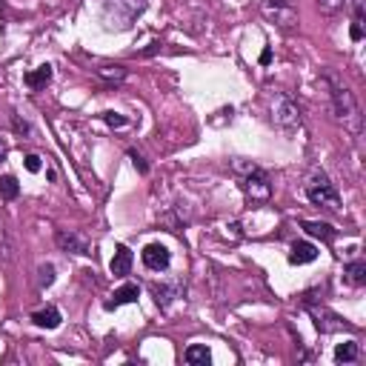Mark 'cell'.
<instances>
[{
  "label": "cell",
  "instance_id": "4316f807",
  "mask_svg": "<svg viewBox=\"0 0 366 366\" xmlns=\"http://www.w3.org/2000/svg\"><path fill=\"white\" fill-rule=\"evenodd\" d=\"M26 169L29 172H40V155H26Z\"/></svg>",
  "mask_w": 366,
  "mask_h": 366
},
{
  "label": "cell",
  "instance_id": "8fae6325",
  "mask_svg": "<svg viewBox=\"0 0 366 366\" xmlns=\"http://www.w3.org/2000/svg\"><path fill=\"white\" fill-rule=\"evenodd\" d=\"M140 298V289H138V283H124L120 289H115L112 292V298L103 303L106 309H117V306H126V303H135Z\"/></svg>",
  "mask_w": 366,
  "mask_h": 366
},
{
  "label": "cell",
  "instance_id": "ac0fdd59",
  "mask_svg": "<svg viewBox=\"0 0 366 366\" xmlns=\"http://www.w3.org/2000/svg\"><path fill=\"white\" fill-rule=\"evenodd\" d=\"M186 363H192V366H206L209 360H212V352L206 349V347H201V344H194V347H189L186 349Z\"/></svg>",
  "mask_w": 366,
  "mask_h": 366
},
{
  "label": "cell",
  "instance_id": "8992f818",
  "mask_svg": "<svg viewBox=\"0 0 366 366\" xmlns=\"http://www.w3.org/2000/svg\"><path fill=\"white\" fill-rule=\"evenodd\" d=\"M263 15L275 20L278 26L292 29L298 26V9H295V0H263Z\"/></svg>",
  "mask_w": 366,
  "mask_h": 366
},
{
  "label": "cell",
  "instance_id": "f1b7e54d",
  "mask_svg": "<svg viewBox=\"0 0 366 366\" xmlns=\"http://www.w3.org/2000/svg\"><path fill=\"white\" fill-rule=\"evenodd\" d=\"M272 60V49H263V55H260V63L266 66V63H269Z\"/></svg>",
  "mask_w": 366,
  "mask_h": 366
},
{
  "label": "cell",
  "instance_id": "30bf717a",
  "mask_svg": "<svg viewBox=\"0 0 366 366\" xmlns=\"http://www.w3.org/2000/svg\"><path fill=\"white\" fill-rule=\"evenodd\" d=\"M132 260H135V255H132V249L129 247H120L115 249V258H112V263H109V269H112V275L115 278H126L129 272H132Z\"/></svg>",
  "mask_w": 366,
  "mask_h": 366
},
{
  "label": "cell",
  "instance_id": "ffe728a7",
  "mask_svg": "<svg viewBox=\"0 0 366 366\" xmlns=\"http://www.w3.org/2000/svg\"><path fill=\"white\" fill-rule=\"evenodd\" d=\"M347 281H349L352 286H363V283H366V263H363V260H352V263L347 266Z\"/></svg>",
  "mask_w": 366,
  "mask_h": 366
},
{
  "label": "cell",
  "instance_id": "83f0119b",
  "mask_svg": "<svg viewBox=\"0 0 366 366\" xmlns=\"http://www.w3.org/2000/svg\"><path fill=\"white\" fill-rule=\"evenodd\" d=\"M12 124H15V129H17L20 135H29V124H26V120H20V117L15 115V117H12Z\"/></svg>",
  "mask_w": 366,
  "mask_h": 366
},
{
  "label": "cell",
  "instance_id": "6da1fadb",
  "mask_svg": "<svg viewBox=\"0 0 366 366\" xmlns=\"http://www.w3.org/2000/svg\"><path fill=\"white\" fill-rule=\"evenodd\" d=\"M324 83L329 86V94H332V109H335V117L344 124V129H349L352 135H360L363 129V115H360V106L355 101L352 89L335 78V75H324Z\"/></svg>",
  "mask_w": 366,
  "mask_h": 366
},
{
  "label": "cell",
  "instance_id": "4dcf8cb0",
  "mask_svg": "<svg viewBox=\"0 0 366 366\" xmlns=\"http://www.w3.org/2000/svg\"><path fill=\"white\" fill-rule=\"evenodd\" d=\"M0 9H3V0H0Z\"/></svg>",
  "mask_w": 366,
  "mask_h": 366
},
{
  "label": "cell",
  "instance_id": "3957f363",
  "mask_svg": "<svg viewBox=\"0 0 366 366\" xmlns=\"http://www.w3.org/2000/svg\"><path fill=\"white\" fill-rule=\"evenodd\" d=\"M143 9H146V0H106L103 20L109 29H129Z\"/></svg>",
  "mask_w": 366,
  "mask_h": 366
},
{
  "label": "cell",
  "instance_id": "d4e9b609",
  "mask_svg": "<svg viewBox=\"0 0 366 366\" xmlns=\"http://www.w3.org/2000/svg\"><path fill=\"white\" fill-rule=\"evenodd\" d=\"M103 120H106L109 126H115V129H120V126H126V124H129V120H126L124 115H117V112H106Z\"/></svg>",
  "mask_w": 366,
  "mask_h": 366
},
{
  "label": "cell",
  "instance_id": "7a4b0ae2",
  "mask_svg": "<svg viewBox=\"0 0 366 366\" xmlns=\"http://www.w3.org/2000/svg\"><path fill=\"white\" fill-rule=\"evenodd\" d=\"M303 192H306V198H309L315 206L329 209V212H338V209H340V194H338L335 183L329 181V175L324 172V169H312V172L306 175Z\"/></svg>",
  "mask_w": 366,
  "mask_h": 366
},
{
  "label": "cell",
  "instance_id": "4fadbf2b",
  "mask_svg": "<svg viewBox=\"0 0 366 366\" xmlns=\"http://www.w3.org/2000/svg\"><path fill=\"white\" fill-rule=\"evenodd\" d=\"M315 258H318V249H315L309 240H298L295 247H292V252H289V263H295V266H301V263H312Z\"/></svg>",
  "mask_w": 366,
  "mask_h": 366
},
{
  "label": "cell",
  "instance_id": "484cf974",
  "mask_svg": "<svg viewBox=\"0 0 366 366\" xmlns=\"http://www.w3.org/2000/svg\"><path fill=\"white\" fill-rule=\"evenodd\" d=\"M129 158H132V163L138 166V172H140V175H146V172H149V166H146V163H143V158H140L138 152H129Z\"/></svg>",
  "mask_w": 366,
  "mask_h": 366
},
{
  "label": "cell",
  "instance_id": "7402d4cb",
  "mask_svg": "<svg viewBox=\"0 0 366 366\" xmlns=\"http://www.w3.org/2000/svg\"><path fill=\"white\" fill-rule=\"evenodd\" d=\"M349 6V0H318V9L324 15H338V12H344Z\"/></svg>",
  "mask_w": 366,
  "mask_h": 366
},
{
  "label": "cell",
  "instance_id": "cb8c5ba5",
  "mask_svg": "<svg viewBox=\"0 0 366 366\" xmlns=\"http://www.w3.org/2000/svg\"><path fill=\"white\" fill-rule=\"evenodd\" d=\"M360 38H363V9L358 6L355 20H352V40H360Z\"/></svg>",
  "mask_w": 366,
  "mask_h": 366
},
{
  "label": "cell",
  "instance_id": "603a6c76",
  "mask_svg": "<svg viewBox=\"0 0 366 366\" xmlns=\"http://www.w3.org/2000/svg\"><path fill=\"white\" fill-rule=\"evenodd\" d=\"M38 283H40V289H46V286H52L55 283V266L52 263H43L40 269H38Z\"/></svg>",
  "mask_w": 366,
  "mask_h": 366
},
{
  "label": "cell",
  "instance_id": "d6986e66",
  "mask_svg": "<svg viewBox=\"0 0 366 366\" xmlns=\"http://www.w3.org/2000/svg\"><path fill=\"white\" fill-rule=\"evenodd\" d=\"M20 194V183L15 175H0V198L3 201H15Z\"/></svg>",
  "mask_w": 366,
  "mask_h": 366
},
{
  "label": "cell",
  "instance_id": "9c48e42d",
  "mask_svg": "<svg viewBox=\"0 0 366 366\" xmlns=\"http://www.w3.org/2000/svg\"><path fill=\"white\" fill-rule=\"evenodd\" d=\"M140 258H143L146 269H152V272H163V269H169V263H172V255H169L163 243H149V247L140 252Z\"/></svg>",
  "mask_w": 366,
  "mask_h": 366
},
{
  "label": "cell",
  "instance_id": "52a82bcc",
  "mask_svg": "<svg viewBox=\"0 0 366 366\" xmlns=\"http://www.w3.org/2000/svg\"><path fill=\"white\" fill-rule=\"evenodd\" d=\"M303 306L309 309V315L315 318V326H318L324 335H329V332H340V329H349V324H344V321H340L335 312H329L324 303L318 306V303H312V301H303Z\"/></svg>",
  "mask_w": 366,
  "mask_h": 366
},
{
  "label": "cell",
  "instance_id": "2e32d148",
  "mask_svg": "<svg viewBox=\"0 0 366 366\" xmlns=\"http://www.w3.org/2000/svg\"><path fill=\"white\" fill-rule=\"evenodd\" d=\"M303 229H306V235H312V238H321V240H335V229L329 226V224H321V221H303Z\"/></svg>",
  "mask_w": 366,
  "mask_h": 366
},
{
  "label": "cell",
  "instance_id": "5b68a950",
  "mask_svg": "<svg viewBox=\"0 0 366 366\" xmlns=\"http://www.w3.org/2000/svg\"><path fill=\"white\" fill-rule=\"evenodd\" d=\"M243 194L252 201V203H266L272 198V181H269V175L263 172L260 166H252L247 175H243Z\"/></svg>",
  "mask_w": 366,
  "mask_h": 366
},
{
  "label": "cell",
  "instance_id": "7c38bea8",
  "mask_svg": "<svg viewBox=\"0 0 366 366\" xmlns=\"http://www.w3.org/2000/svg\"><path fill=\"white\" fill-rule=\"evenodd\" d=\"M32 321H35V326H40V329H58L60 326V309L58 306H46V309H38L35 315H32Z\"/></svg>",
  "mask_w": 366,
  "mask_h": 366
},
{
  "label": "cell",
  "instance_id": "277c9868",
  "mask_svg": "<svg viewBox=\"0 0 366 366\" xmlns=\"http://www.w3.org/2000/svg\"><path fill=\"white\" fill-rule=\"evenodd\" d=\"M272 124L283 132H295L301 129L303 124V115H301V106L292 101L289 94H275V101H272Z\"/></svg>",
  "mask_w": 366,
  "mask_h": 366
},
{
  "label": "cell",
  "instance_id": "9a60e30c",
  "mask_svg": "<svg viewBox=\"0 0 366 366\" xmlns=\"http://www.w3.org/2000/svg\"><path fill=\"white\" fill-rule=\"evenodd\" d=\"M49 81H52V66L49 63H43V66H38V69H32L29 75H26V86L29 89H43V86H49Z\"/></svg>",
  "mask_w": 366,
  "mask_h": 366
},
{
  "label": "cell",
  "instance_id": "f546056e",
  "mask_svg": "<svg viewBox=\"0 0 366 366\" xmlns=\"http://www.w3.org/2000/svg\"><path fill=\"white\" fill-rule=\"evenodd\" d=\"M6 155H9V146H6L3 140H0V160H6Z\"/></svg>",
  "mask_w": 366,
  "mask_h": 366
},
{
  "label": "cell",
  "instance_id": "5bb4252c",
  "mask_svg": "<svg viewBox=\"0 0 366 366\" xmlns=\"http://www.w3.org/2000/svg\"><path fill=\"white\" fill-rule=\"evenodd\" d=\"M152 295H155L158 306H169L181 295V281H175V283H155L152 286Z\"/></svg>",
  "mask_w": 366,
  "mask_h": 366
},
{
  "label": "cell",
  "instance_id": "ba28073f",
  "mask_svg": "<svg viewBox=\"0 0 366 366\" xmlns=\"http://www.w3.org/2000/svg\"><path fill=\"white\" fill-rule=\"evenodd\" d=\"M55 243H58L63 252H72V255H92V243H89L86 235H81V232L58 229V232H55Z\"/></svg>",
  "mask_w": 366,
  "mask_h": 366
},
{
  "label": "cell",
  "instance_id": "44dd1931",
  "mask_svg": "<svg viewBox=\"0 0 366 366\" xmlns=\"http://www.w3.org/2000/svg\"><path fill=\"white\" fill-rule=\"evenodd\" d=\"M335 360H338V363H352V360H358V344H355V340L338 344V349H335Z\"/></svg>",
  "mask_w": 366,
  "mask_h": 366
},
{
  "label": "cell",
  "instance_id": "e0dca14e",
  "mask_svg": "<svg viewBox=\"0 0 366 366\" xmlns=\"http://www.w3.org/2000/svg\"><path fill=\"white\" fill-rule=\"evenodd\" d=\"M97 75H101V81H106L112 86H120L126 81V69L124 66H101L97 69Z\"/></svg>",
  "mask_w": 366,
  "mask_h": 366
}]
</instances>
